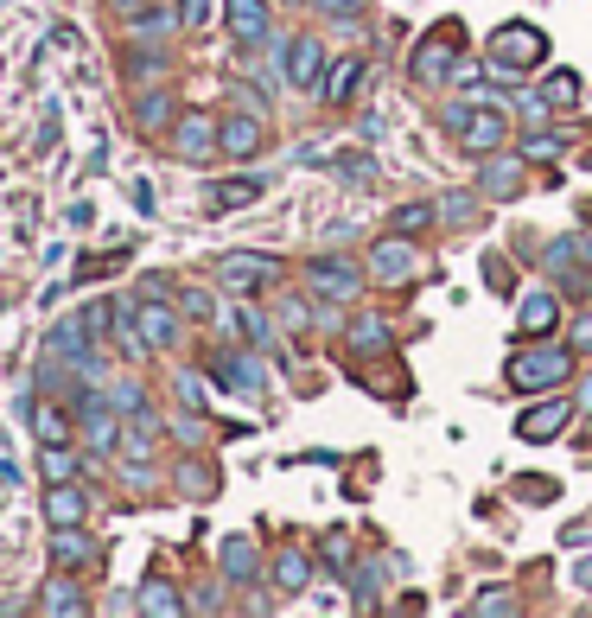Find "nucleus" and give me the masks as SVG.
<instances>
[{
    "mask_svg": "<svg viewBox=\"0 0 592 618\" xmlns=\"http://www.w3.org/2000/svg\"><path fill=\"white\" fill-rule=\"evenodd\" d=\"M459 45H465L459 20H440L421 45H414V58H408L414 83H446V77H459Z\"/></svg>",
    "mask_w": 592,
    "mask_h": 618,
    "instance_id": "f257e3e1",
    "label": "nucleus"
},
{
    "mask_svg": "<svg viewBox=\"0 0 592 618\" xmlns=\"http://www.w3.org/2000/svg\"><path fill=\"white\" fill-rule=\"evenodd\" d=\"M446 122L459 128V141L472 153H497L510 141V115H503L497 102H459V109H446Z\"/></svg>",
    "mask_w": 592,
    "mask_h": 618,
    "instance_id": "f03ea898",
    "label": "nucleus"
},
{
    "mask_svg": "<svg viewBox=\"0 0 592 618\" xmlns=\"http://www.w3.org/2000/svg\"><path fill=\"white\" fill-rule=\"evenodd\" d=\"M567 376H573V357H567L561 345H535V351H516V357H510V383L529 389V396H535V389L567 383Z\"/></svg>",
    "mask_w": 592,
    "mask_h": 618,
    "instance_id": "7ed1b4c3",
    "label": "nucleus"
},
{
    "mask_svg": "<svg viewBox=\"0 0 592 618\" xmlns=\"http://www.w3.org/2000/svg\"><path fill=\"white\" fill-rule=\"evenodd\" d=\"M542 58H548L542 26H497V39H491V64H497V71H535Z\"/></svg>",
    "mask_w": 592,
    "mask_h": 618,
    "instance_id": "20e7f679",
    "label": "nucleus"
},
{
    "mask_svg": "<svg viewBox=\"0 0 592 618\" xmlns=\"http://www.w3.org/2000/svg\"><path fill=\"white\" fill-rule=\"evenodd\" d=\"M370 274H376V281H389V287H408L414 274H421V243H408V230L402 236H382V243L370 249Z\"/></svg>",
    "mask_w": 592,
    "mask_h": 618,
    "instance_id": "39448f33",
    "label": "nucleus"
},
{
    "mask_svg": "<svg viewBox=\"0 0 592 618\" xmlns=\"http://www.w3.org/2000/svg\"><path fill=\"white\" fill-rule=\"evenodd\" d=\"M217 281L230 287V294H255V287L281 281V262H274V255H255V249H236V255L217 262Z\"/></svg>",
    "mask_w": 592,
    "mask_h": 618,
    "instance_id": "423d86ee",
    "label": "nucleus"
},
{
    "mask_svg": "<svg viewBox=\"0 0 592 618\" xmlns=\"http://www.w3.org/2000/svg\"><path fill=\"white\" fill-rule=\"evenodd\" d=\"M306 287H312L319 300H351L357 287H363V268H357V262H338V255H325V262L306 268Z\"/></svg>",
    "mask_w": 592,
    "mask_h": 618,
    "instance_id": "0eeeda50",
    "label": "nucleus"
},
{
    "mask_svg": "<svg viewBox=\"0 0 592 618\" xmlns=\"http://www.w3.org/2000/svg\"><path fill=\"white\" fill-rule=\"evenodd\" d=\"M172 153H179V160H211V153H223L217 147V122L211 115H185V122L172 128Z\"/></svg>",
    "mask_w": 592,
    "mask_h": 618,
    "instance_id": "6e6552de",
    "label": "nucleus"
},
{
    "mask_svg": "<svg viewBox=\"0 0 592 618\" xmlns=\"http://www.w3.org/2000/svg\"><path fill=\"white\" fill-rule=\"evenodd\" d=\"M261 141H268V128H261L255 115H230V122L217 128V147L230 153V160H255V153H261Z\"/></svg>",
    "mask_w": 592,
    "mask_h": 618,
    "instance_id": "1a4fd4ad",
    "label": "nucleus"
},
{
    "mask_svg": "<svg viewBox=\"0 0 592 618\" xmlns=\"http://www.w3.org/2000/svg\"><path fill=\"white\" fill-rule=\"evenodd\" d=\"M134 325H141L147 351H166V345H179V313H172L166 300H147L141 313H134Z\"/></svg>",
    "mask_w": 592,
    "mask_h": 618,
    "instance_id": "9d476101",
    "label": "nucleus"
},
{
    "mask_svg": "<svg viewBox=\"0 0 592 618\" xmlns=\"http://www.w3.org/2000/svg\"><path fill=\"white\" fill-rule=\"evenodd\" d=\"M319 71H325V51H319L312 32H300V39L287 45V77L300 83V90H319Z\"/></svg>",
    "mask_w": 592,
    "mask_h": 618,
    "instance_id": "9b49d317",
    "label": "nucleus"
},
{
    "mask_svg": "<svg viewBox=\"0 0 592 618\" xmlns=\"http://www.w3.org/2000/svg\"><path fill=\"white\" fill-rule=\"evenodd\" d=\"M567 415H573V402H561V396H554V402H542V408H529V415L516 421V434L542 446V440H554V434H561V427H567Z\"/></svg>",
    "mask_w": 592,
    "mask_h": 618,
    "instance_id": "f8f14e48",
    "label": "nucleus"
},
{
    "mask_svg": "<svg viewBox=\"0 0 592 618\" xmlns=\"http://www.w3.org/2000/svg\"><path fill=\"white\" fill-rule=\"evenodd\" d=\"M223 20L242 45H255L261 32H268V0H223Z\"/></svg>",
    "mask_w": 592,
    "mask_h": 618,
    "instance_id": "ddd939ff",
    "label": "nucleus"
},
{
    "mask_svg": "<svg viewBox=\"0 0 592 618\" xmlns=\"http://www.w3.org/2000/svg\"><path fill=\"white\" fill-rule=\"evenodd\" d=\"M478 185H484V198H516L522 192V160H497V153H484Z\"/></svg>",
    "mask_w": 592,
    "mask_h": 618,
    "instance_id": "4468645a",
    "label": "nucleus"
},
{
    "mask_svg": "<svg viewBox=\"0 0 592 618\" xmlns=\"http://www.w3.org/2000/svg\"><path fill=\"white\" fill-rule=\"evenodd\" d=\"M45 510H51V523H58V529H71V523H83V517H90V497H83V491L71 485V478H64V485H51Z\"/></svg>",
    "mask_w": 592,
    "mask_h": 618,
    "instance_id": "2eb2a0df",
    "label": "nucleus"
},
{
    "mask_svg": "<svg viewBox=\"0 0 592 618\" xmlns=\"http://www.w3.org/2000/svg\"><path fill=\"white\" fill-rule=\"evenodd\" d=\"M217 376H223V389H242V396H255V389L268 383V370H261L255 357H230V351L217 357Z\"/></svg>",
    "mask_w": 592,
    "mask_h": 618,
    "instance_id": "dca6fc26",
    "label": "nucleus"
},
{
    "mask_svg": "<svg viewBox=\"0 0 592 618\" xmlns=\"http://www.w3.org/2000/svg\"><path fill=\"white\" fill-rule=\"evenodd\" d=\"M554 325H561V300H554V294H522V332L548 338Z\"/></svg>",
    "mask_w": 592,
    "mask_h": 618,
    "instance_id": "f3484780",
    "label": "nucleus"
},
{
    "mask_svg": "<svg viewBox=\"0 0 592 618\" xmlns=\"http://www.w3.org/2000/svg\"><path fill=\"white\" fill-rule=\"evenodd\" d=\"M217 561H223V574H230V580H255V568H261V548H255L249 536H230Z\"/></svg>",
    "mask_w": 592,
    "mask_h": 618,
    "instance_id": "a211bd4d",
    "label": "nucleus"
},
{
    "mask_svg": "<svg viewBox=\"0 0 592 618\" xmlns=\"http://www.w3.org/2000/svg\"><path fill=\"white\" fill-rule=\"evenodd\" d=\"M274 580H281V593H306L312 561L300 555V548H281V555H274Z\"/></svg>",
    "mask_w": 592,
    "mask_h": 618,
    "instance_id": "6ab92c4d",
    "label": "nucleus"
},
{
    "mask_svg": "<svg viewBox=\"0 0 592 618\" xmlns=\"http://www.w3.org/2000/svg\"><path fill=\"white\" fill-rule=\"evenodd\" d=\"M389 345H395V338H389V325H382V319H357L351 325V351L357 357H382Z\"/></svg>",
    "mask_w": 592,
    "mask_h": 618,
    "instance_id": "aec40b11",
    "label": "nucleus"
},
{
    "mask_svg": "<svg viewBox=\"0 0 592 618\" xmlns=\"http://www.w3.org/2000/svg\"><path fill=\"white\" fill-rule=\"evenodd\" d=\"M39 472L51 478V485H64V478H77V453L64 440H45V453H39Z\"/></svg>",
    "mask_w": 592,
    "mask_h": 618,
    "instance_id": "412c9836",
    "label": "nucleus"
},
{
    "mask_svg": "<svg viewBox=\"0 0 592 618\" xmlns=\"http://www.w3.org/2000/svg\"><path fill=\"white\" fill-rule=\"evenodd\" d=\"M134 606H141V612H153V618H172V612H185V599L172 593L166 580H147V587H141V599H134Z\"/></svg>",
    "mask_w": 592,
    "mask_h": 618,
    "instance_id": "4be33fe9",
    "label": "nucleus"
},
{
    "mask_svg": "<svg viewBox=\"0 0 592 618\" xmlns=\"http://www.w3.org/2000/svg\"><path fill=\"white\" fill-rule=\"evenodd\" d=\"M357 77H363V58L332 64V77H325V102H351L357 96Z\"/></svg>",
    "mask_w": 592,
    "mask_h": 618,
    "instance_id": "5701e85b",
    "label": "nucleus"
},
{
    "mask_svg": "<svg viewBox=\"0 0 592 618\" xmlns=\"http://www.w3.org/2000/svg\"><path fill=\"white\" fill-rule=\"evenodd\" d=\"M51 555H58L64 568H83V561H90L96 548H90V536H77V523H71V529H58V542H51Z\"/></svg>",
    "mask_w": 592,
    "mask_h": 618,
    "instance_id": "b1692460",
    "label": "nucleus"
},
{
    "mask_svg": "<svg viewBox=\"0 0 592 618\" xmlns=\"http://www.w3.org/2000/svg\"><path fill=\"white\" fill-rule=\"evenodd\" d=\"M255 198H261V179H230V185H217V192H211L217 211H236V204H255Z\"/></svg>",
    "mask_w": 592,
    "mask_h": 618,
    "instance_id": "393cba45",
    "label": "nucleus"
},
{
    "mask_svg": "<svg viewBox=\"0 0 592 618\" xmlns=\"http://www.w3.org/2000/svg\"><path fill=\"white\" fill-rule=\"evenodd\" d=\"M26 415H32V427H39V440H64V434H71V421H64V408H51V402H32Z\"/></svg>",
    "mask_w": 592,
    "mask_h": 618,
    "instance_id": "a878e982",
    "label": "nucleus"
},
{
    "mask_svg": "<svg viewBox=\"0 0 592 618\" xmlns=\"http://www.w3.org/2000/svg\"><path fill=\"white\" fill-rule=\"evenodd\" d=\"M542 102H548V109H567V102H580V77H573V71H554V77L542 83Z\"/></svg>",
    "mask_w": 592,
    "mask_h": 618,
    "instance_id": "bb28decb",
    "label": "nucleus"
},
{
    "mask_svg": "<svg viewBox=\"0 0 592 618\" xmlns=\"http://www.w3.org/2000/svg\"><path fill=\"white\" fill-rule=\"evenodd\" d=\"M134 115H141V128H166L172 122V96L166 90H147L141 102H134Z\"/></svg>",
    "mask_w": 592,
    "mask_h": 618,
    "instance_id": "cd10ccee",
    "label": "nucleus"
},
{
    "mask_svg": "<svg viewBox=\"0 0 592 618\" xmlns=\"http://www.w3.org/2000/svg\"><path fill=\"white\" fill-rule=\"evenodd\" d=\"M472 612L503 618V612H516V593H510V587H491V593H478V599H472Z\"/></svg>",
    "mask_w": 592,
    "mask_h": 618,
    "instance_id": "c85d7f7f",
    "label": "nucleus"
},
{
    "mask_svg": "<svg viewBox=\"0 0 592 618\" xmlns=\"http://www.w3.org/2000/svg\"><path fill=\"white\" fill-rule=\"evenodd\" d=\"M83 606H90V599H83V593L71 587V580H58V587L45 593V612H83Z\"/></svg>",
    "mask_w": 592,
    "mask_h": 618,
    "instance_id": "c756f323",
    "label": "nucleus"
},
{
    "mask_svg": "<svg viewBox=\"0 0 592 618\" xmlns=\"http://www.w3.org/2000/svg\"><path fill=\"white\" fill-rule=\"evenodd\" d=\"M319 555L332 561V568H351V536L344 529H325V542H319Z\"/></svg>",
    "mask_w": 592,
    "mask_h": 618,
    "instance_id": "7c9ffc66",
    "label": "nucleus"
},
{
    "mask_svg": "<svg viewBox=\"0 0 592 618\" xmlns=\"http://www.w3.org/2000/svg\"><path fill=\"white\" fill-rule=\"evenodd\" d=\"M433 217H440V204H402V211H395V230H427Z\"/></svg>",
    "mask_w": 592,
    "mask_h": 618,
    "instance_id": "2f4dec72",
    "label": "nucleus"
},
{
    "mask_svg": "<svg viewBox=\"0 0 592 618\" xmlns=\"http://www.w3.org/2000/svg\"><path fill=\"white\" fill-rule=\"evenodd\" d=\"M338 173H344V179H357V185H370V179H376V160H370V153H344Z\"/></svg>",
    "mask_w": 592,
    "mask_h": 618,
    "instance_id": "473e14b6",
    "label": "nucleus"
},
{
    "mask_svg": "<svg viewBox=\"0 0 592 618\" xmlns=\"http://www.w3.org/2000/svg\"><path fill=\"white\" fill-rule=\"evenodd\" d=\"M109 402L121 408V415H147V396H141L134 383H115V389H109Z\"/></svg>",
    "mask_w": 592,
    "mask_h": 618,
    "instance_id": "72a5a7b5",
    "label": "nucleus"
},
{
    "mask_svg": "<svg viewBox=\"0 0 592 618\" xmlns=\"http://www.w3.org/2000/svg\"><path fill=\"white\" fill-rule=\"evenodd\" d=\"M440 217H446V223H465V217H472V192H452V198H440Z\"/></svg>",
    "mask_w": 592,
    "mask_h": 618,
    "instance_id": "f704fd0d",
    "label": "nucleus"
},
{
    "mask_svg": "<svg viewBox=\"0 0 592 618\" xmlns=\"http://www.w3.org/2000/svg\"><path fill=\"white\" fill-rule=\"evenodd\" d=\"M179 402L191 408V415H198V408H204V383H198V376H179Z\"/></svg>",
    "mask_w": 592,
    "mask_h": 618,
    "instance_id": "c9c22d12",
    "label": "nucleus"
},
{
    "mask_svg": "<svg viewBox=\"0 0 592 618\" xmlns=\"http://www.w3.org/2000/svg\"><path fill=\"white\" fill-rule=\"evenodd\" d=\"M179 485H185L191 497H204V491H211V472H204V466H185V472H179Z\"/></svg>",
    "mask_w": 592,
    "mask_h": 618,
    "instance_id": "e433bc0d",
    "label": "nucleus"
},
{
    "mask_svg": "<svg viewBox=\"0 0 592 618\" xmlns=\"http://www.w3.org/2000/svg\"><path fill=\"white\" fill-rule=\"evenodd\" d=\"M319 13H332V20H357L363 0H319Z\"/></svg>",
    "mask_w": 592,
    "mask_h": 618,
    "instance_id": "4c0bfd02",
    "label": "nucleus"
},
{
    "mask_svg": "<svg viewBox=\"0 0 592 618\" xmlns=\"http://www.w3.org/2000/svg\"><path fill=\"white\" fill-rule=\"evenodd\" d=\"M376 580H382L376 568H357V587H351V593L363 599V606H370V599H376Z\"/></svg>",
    "mask_w": 592,
    "mask_h": 618,
    "instance_id": "58836bf2",
    "label": "nucleus"
},
{
    "mask_svg": "<svg viewBox=\"0 0 592 618\" xmlns=\"http://www.w3.org/2000/svg\"><path fill=\"white\" fill-rule=\"evenodd\" d=\"M185 313H191V319H211L217 306H211V294H198V287H191V294H185Z\"/></svg>",
    "mask_w": 592,
    "mask_h": 618,
    "instance_id": "ea45409f",
    "label": "nucleus"
},
{
    "mask_svg": "<svg viewBox=\"0 0 592 618\" xmlns=\"http://www.w3.org/2000/svg\"><path fill=\"white\" fill-rule=\"evenodd\" d=\"M561 548H592V523H573V529H561Z\"/></svg>",
    "mask_w": 592,
    "mask_h": 618,
    "instance_id": "a19ab883",
    "label": "nucleus"
},
{
    "mask_svg": "<svg viewBox=\"0 0 592 618\" xmlns=\"http://www.w3.org/2000/svg\"><path fill=\"white\" fill-rule=\"evenodd\" d=\"M529 153H535V160H548V153H561V134H529Z\"/></svg>",
    "mask_w": 592,
    "mask_h": 618,
    "instance_id": "79ce46f5",
    "label": "nucleus"
},
{
    "mask_svg": "<svg viewBox=\"0 0 592 618\" xmlns=\"http://www.w3.org/2000/svg\"><path fill=\"white\" fill-rule=\"evenodd\" d=\"M522 497H529V504H548L554 485H548V478H522Z\"/></svg>",
    "mask_w": 592,
    "mask_h": 618,
    "instance_id": "37998d69",
    "label": "nucleus"
},
{
    "mask_svg": "<svg viewBox=\"0 0 592 618\" xmlns=\"http://www.w3.org/2000/svg\"><path fill=\"white\" fill-rule=\"evenodd\" d=\"M134 26H141L147 39H160V32H172V13H147V20H134Z\"/></svg>",
    "mask_w": 592,
    "mask_h": 618,
    "instance_id": "c03bdc74",
    "label": "nucleus"
},
{
    "mask_svg": "<svg viewBox=\"0 0 592 618\" xmlns=\"http://www.w3.org/2000/svg\"><path fill=\"white\" fill-rule=\"evenodd\" d=\"M204 7H211V0H179V20H185V26H198V20H204Z\"/></svg>",
    "mask_w": 592,
    "mask_h": 618,
    "instance_id": "a18cd8bd",
    "label": "nucleus"
},
{
    "mask_svg": "<svg viewBox=\"0 0 592 618\" xmlns=\"http://www.w3.org/2000/svg\"><path fill=\"white\" fill-rule=\"evenodd\" d=\"M128 198L141 204V211H153V185H147V179H134V185H128Z\"/></svg>",
    "mask_w": 592,
    "mask_h": 618,
    "instance_id": "49530a36",
    "label": "nucleus"
},
{
    "mask_svg": "<svg viewBox=\"0 0 592 618\" xmlns=\"http://www.w3.org/2000/svg\"><path fill=\"white\" fill-rule=\"evenodd\" d=\"M109 7L121 13V20H141V0H109Z\"/></svg>",
    "mask_w": 592,
    "mask_h": 618,
    "instance_id": "de8ad7c7",
    "label": "nucleus"
},
{
    "mask_svg": "<svg viewBox=\"0 0 592 618\" xmlns=\"http://www.w3.org/2000/svg\"><path fill=\"white\" fill-rule=\"evenodd\" d=\"M573 587H586V593H592V561H586V568H580V574H573Z\"/></svg>",
    "mask_w": 592,
    "mask_h": 618,
    "instance_id": "09e8293b",
    "label": "nucleus"
}]
</instances>
